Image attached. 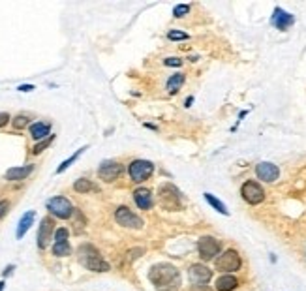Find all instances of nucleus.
<instances>
[{
    "mask_svg": "<svg viewBox=\"0 0 306 291\" xmlns=\"http://www.w3.org/2000/svg\"><path fill=\"white\" fill-rule=\"evenodd\" d=\"M149 280L158 291H177L180 287V272L171 263H158L149 272Z\"/></svg>",
    "mask_w": 306,
    "mask_h": 291,
    "instance_id": "f257e3e1",
    "label": "nucleus"
},
{
    "mask_svg": "<svg viewBox=\"0 0 306 291\" xmlns=\"http://www.w3.org/2000/svg\"><path fill=\"white\" fill-rule=\"evenodd\" d=\"M79 261L89 270H94V272H107L109 270V263L105 261L92 244H83L79 248Z\"/></svg>",
    "mask_w": 306,
    "mask_h": 291,
    "instance_id": "f03ea898",
    "label": "nucleus"
},
{
    "mask_svg": "<svg viewBox=\"0 0 306 291\" xmlns=\"http://www.w3.org/2000/svg\"><path fill=\"white\" fill-rule=\"evenodd\" d=\"M152 171H154V165H152V162H149V160H134V162L130 164V167H128L130 179L134 180V182H137V184L145 182V180L152 175Z\"/></svg>",
    "mask_w": 306,
    "mask_h": 291,
    "instance_id": "7ed1b4c3",
    "label": "nucleus"
},
{
    "mask_svg": "<svg viewBox=\"0 0 306 291\" xmlns=\"http://www.w3.org/2000/svg\"><path fill=\"white\" fill-rule=\"evenodd\" d=\"M197 250H199V257H201L203 261H210V259H214L218 254H220V250H222V242L216 240L214 237H201L199 242H197Z\"/></svg>",
    "mask_w": 306,
    "mask_h": 291,
    "instance_id": "20e7f679",
    "label": "nucleus"
},
{
    "mask_svg": "<svg viewBox=\"0 0 306 291\" xmlns=\"http://www.w3.org/2000/svg\"><path fill=\"white\" fill-rule=\"evenodd\" d=\"M240 265H242V259H240L237 250H225L224 254L216 259V269L222 270V272H227V274L239 270Z\"/></svg>",
    "mask_w": 306,
    "mask_h": 291,
    "instance_id": "39448f33",
    "label": "nucleus"
},
{
    "mask_svg": "<svg viewBox=\"0 0 306 291\" xmlns=\"http://www.w3.org/2000/svg\"><path fill=\"white\" fill-rule=\"evenodd\" d=\"M240 195H242V199L250 205H259L263 203L265 199V190H263L255 180H246L242 188H240Z\"/></svg>",
    "mask_w": 306,
    "mask_h": 291,
    "instance_id": "423d86ee",
    "label": "nucleus"
},
{
    "mask_svg": "<svg viewBox=\"0 0 306 291\" xmlns=\"http://www.w3.org/2000/svg\"><path fill=\"white\" fill-rule=\"evenodd\" d=\"M47 210L51 212V214H55L57 218H62V220H66V218H70L72 214H74V207H72V203H70V199H66V197H51L49 201H47Z\"/></svg>",
    "mask_w": 306,
    "mask_h": 291,
    "instance_id": "0eeeda50",
    "label": "nucleus"
},
{
    "mask_svg": "<svg viewBox=\"0 0 306 291\" xmlns=\"http://www.w3.org/2000/svg\"><path fill=\"white\" fill-rule=\"evenodd\" d=\"M115 220L122 227H132V229H141L143 227V220L135 212H132L128 207H119L117 212H115Z\"/></svg>",
    "mask_w": 306,
    "mask_h": 291,
    "instance_id": "6e6552de",
    "label": "nucleus"
},
{
    "mask_svg": "<svg viewBox=\"0 0 306 291\" xmlns=\"http://www.w3.org/2000/svg\"><path fill=\"white\" fill-rule=\"evenodd\" d=\"M122 173V165L119 162H113V160H105L102 162V165L98 167V175L100 179L105 182H113L115 179H119V175Z\"/></svg>",
    "mask_w": 306,
    "mask_h": 291,
    "instance_id": "1a4fd4ad",
    "label": "nucleus"
},
{
    "mask_svg": "<svg viewBox=\"0 0 306 291\" xmlns=\"http://www.w3.org/2000/svg\"><path fill=\"white\" fill-rule=\"evenodd\" d=\"M53 233H55V222L49 216L44 218L42 224H40V229H38V246L42 248V250L49 246Z\"/></svg>",
    "mask_w": 306,
    "mask_h": 291,
    "instance_id": "9d476101",
    "label": "nucleus"
},
{
    "mask_svg": "<svg viewBox=\"0 0 306 291\" xmlns=\"http://www.w3.org/2000/svg\"><path fill=\"white\" fill-rule=\"evenodd\" d=\"M188 276H190V280H192L195 285H203L210 280L212 270H210L209 267H205L203 263H195V265H192V267L188 269Z\"/></svg>",
    "mask_w": 306,
    "mask_h": 291,
    "instance_id": "9b49d317",
    "label": "nucleus"
},
{
    "mask_svg": "<svg viewBox=\"0 0 306 291\" xmlns=\"http://www.w3.org/2000/svg\"><path fill=\"white\" fill-rule=\"evenodd\" d=\"M255 175L259 180H265V182H274V180L280 177V169H278L274 164L270 162H261V164L255 165Z\"/></svg>",
    "mask_w": 306,
    "mask_h": 291,
    "instance_id": "f8f14e48",
    "label": "nucleus"
},
{
    "mask_svg": "<svg viewBox=\"0 0 306 291\" xmlns=\"http://www.w3.org/2000/svg\"><path fill=\"white\" fill-rule=\"evenodd\" d=\"M270 23L276 27L278 30H287L295 23V17L291 14H287L282 8H274V14L270 17Z\"/></svg>",
    "mask_w": 306,
    "mask_h": 291,
    "instance_id": "ddd939ff",
    "label": "nucleus"
},
{
    "mask_svg": "<svg viewBox=\"0 0 306 291\" xmlns=\"http://www.w3.org/2000/svg\"><path fill=\"white\" fill-rule=\"evenodd\" d=\"M134 201L141 210H149L152 207V194L147 188H137L134 192Z\"/></svg>",
    "mask_w": 306,
    "mask_h": 291,
    "instance_id": "4468645a",
    "label": "nucleus"
},
{
    "mask_svg": "<svg viewBox=\"0 0 306 291\" xmlns=\"http://www.w3.org/2000/svg\"><path fill=\"white\" fill-rule=\"evenodd\" d=\"M49 130H51V124L49 122H34L30 126V135L36 139V141H44L49 137Z\"/></svg>",
    "mask_w": 306,
    "mask_h": 291,
    "instance_id": "2eb2a0df",
    "label": "nucleus"
},
{
    "mask_svg": "<svg viewBox=\"0 0 306 291\" xmlns=\"http://www.w3.org/2000/svg\"><path fill=\"white\" fill-rule=\"evenodd\" d=\"M34 171V165H23V167H12L6 171L8 180H23Z\"/></svg>",
    "mask_w": 306,
    "mask_h": 291,
    "instance_id": "dca6fc26",
    "label": "nucleus"
},
{
    "mask_svg": "<svg viewBox=\"0 0 306 291\" xmlns=\"http://www.w3.org/2000/svg\"><path fill=\"white\" fill-rule=\"evenodd\" d=\"M160 195H162V203H167V199H173V203L179 207V201H180V192L173 184H164L160 188Z\"/></svg>",
    "mask_w": 306,
    "mask_h": 291,
    "instance_id": "f3484780",
    "label": "nucleus"
},
{
    "mask_svg": "<svg viewBox=\"0 0 306 291\" xmlns=\"http://www.w3.org/2000/svg\"><path fill=\"white\" fill-rule=\"evenodd\" d=\"M239 287V280L233 274H224L216 280V291H233Z\"/></svg>",
    "mask_w": 306,
    "mask_h": 291,
    "instance_id": "a211bd4d",
    "label": "nucleus"
},
{
    "mask_svg": "<svg viewBox=\"0 0 306 291\" xmlns=\"http://www.w3.org/2000/svg\"><path fill=\"white\" fill-rule=\"evenodd\" d=\"M34 216H36V212H34V210H29V212H27V214L19 220L17 233H15V235H17V239H23V237H25V233L29 231L30 225H32V222H34Z\"/></svg>",
    "mask_w": 306,
    "mask_h": 291,
    "instance_id": "6ab92c4d",
    "label": "nucleus"
},
{
    "mask_svg": "<svg viewBox=\"0 0 306 291\" xmlns=\"http://www.w3.org/2000/svg\"><path fill=\"white\" fill-rule=\"evenodd\" d=\"M184 81H186V77H184V74H175L169 77V81H167V92L169 94H175L177 90L184 85Z\"/></svg>",
    "mask_w": 306,
    "mask_h": 291,
    "instance_id": "aec40b11",
    "label": "nucleus"
},
{
    "mask_svg": "<svg viewBox=\"0 0 306 291\" xmlns=\"http://www.w3.org/2000/svg\"><path fill=\"white\" fill-rule=\"evenodd\" d=\"M205 201L209 203L210 207H214V209H216L218 212H220V214H225V216L229 214V210H227V207H225L224 203L220 201V199H216V197H214L212 194H209V192L205 194Z\"/></svg>",
    "mask_w": 306,
    "mask_h": 291,
    "instance_id": "412c9836",
    "label": "nucleus"
},
{
    "mask_svg": "<svg viewBox=\"0 0 306 291\" xmlns=\"http://www.w3.org/2000/svg\"><path fill=\"white\" fill-rule=\"evenodd\" d=\"M74 190H75V192H81V194H85V192H92V190H96V186H94L89 179H79V180H75Z\"/></svg>",
    "mask_w": 306,
    "mask_h": 291,
    "instance_id": "4be33fe9",
    "label": "nucleus"
},
{
    "mask_svg": "<svg viewBox=\"0 0 306 291\" xmlns=\"http://www.w3.org/2000/svg\"><path fill=\"white\" fill-rule=\"evenodd\" d=\"M53 254L59 255V257H66V255L72 254V248H70V244L66 242H55V246H53Z\"/></svg>",
    "mask_w": 306,
    "mask_h": 291,
    "instance_id": "5701e85b",
    "label": "nucleus"
},
{
    "mask_svg": "<svg viewBox=\"0 0 306 291\" xmlns=\"http://www.w3.org/2000/svg\"><path fill=\"white\" fill-rule=\"evenodd\" d=\"M85 150H87V147H83V149H79V150H77V152H75V154H74V156H72V158H68V160H64V162H62V164H60L59 167H57V173L66 171L68 167H70V165L74 164L75 160H77V158L81 156V154H83V152H85Z\"/></svg>",
    "mask_w": 306,
    "mask_h": 291,
    "instance_id": "b1692460",
    "label": "nucleus"
},
{
    "mask_svg": "<svg viewBox=\"0 0 306 291\" xmlns=\"http://www.w3.org/2000/svg\"><path fill=\"white\" fill-rule=\"evenodd\" d=\"M167 38L171 40V42H184V40H188V34L186 32H180V30H169L167 32Z\"/></svg>",
    "mask_w": 306,
    "mask_h": 291,
    "instance_id": "393cba45",
    "label": "nucleus"
},
{
    "mask_svg": "<svg viewBox=\"0 0 306 291\" xmlns=\"http://www.w3.org/2000/svg\"><path fill=\"white\" fill-rule=\"evenodd\" d=\"M53 139H55V135H49L47 139H44V141H40V143H38V145H36V147H34V150H32V152H34V154H40L42 150H44V149H47V147L51 145V143H53Z\"/></svg>",
    "mask_w": 306,
    "mask_h": 291,
    "instance_id": "a878e982",
    "label": "nucleus"
},
{
    "mask_svg": "<svg viewBox=\"0 0 306 291\" xmlns=\"http://www.w3.org/2000/svg\"><path fill=\"white\" fill-rule=\"evenodd\" d=\"M186 14H190V6L188 4H179V6H175V10H173V15L175 17H184Z\"/></svg>",
    "mask_w": 306,
    "mask_h": 291,
    "instance_id": "bb28decb",
    "label": "nucleus"
},
{
    "mask_svg": "<svg viewBox=\"0 0 306 291\" xmlns=\"http://www.w3.org/2000/svg\"><path fill=\"white\" fill-rule=\"evenodd\" d=\"M68 235H70V233H68L66 227H60V229H57V231H55V242H66Z\"/></svg>",
    "mask_w": 306,
    "mask_h": 291,
    "instance_id": "cd10ccee",
    "label": "nucleus"
},
{
    "mask_svg": "<svg viewBox=\"0 0 306 291\" xmlns=\"http://www.w3.org/2000/svg\"><path fill=\"white\" fill-rule=\"evenodd\" d=\"M29 124V117H25V115H19V117H15L14 119V128H25Z\"/></svg>",
    "mask_w": 306,
    "mask_h": 291,
    "instance_id": "c85d7f7f",
    "label": "nucleus"
},
{
    "mask_svg": "<svg viewBox=\"0 0 306 291\" xmlns=\"http://www.w3.org/2000/svg\"><path fill=\"white\" fill-rule=\"evenodd\" d=\"M182 64V60L177 59V57H169V59H165V66H180Z\"/></svg>",
    "mask_w": 306,
    "mask_h": 291,
    "instance_id": "c756f323",
    "label": "nucleus"
},
{
    "mask_svg": "<svg viewBox=\"0 0 306 291\" xmlns=\"http://www.w3.org/2000/svg\"><path fill=\"white\" fill-rule=\"evenodd\" d=\"M8 209H10V203H8V201H0V218L6 216Z\"/></svg>",
    "mask_w": 306,
    "mask_h": 291,
    "instance_id": "7c9ffc66",
    "label": "nucleus"
},
{
    "mask_svg": "<svg viewBox=\"0 0 306 291\" xmlns=\"http://www.w3.org/2000/svg\"><path fill=\"white\" fill-rule=\"evenodd\" d=\"M8 122H10V115L8 113H0V128L6 126Z\"/></svg>",
    "mask_w": 306,
    "mask_h": 291,
    "instance_id": "2f4dec72",
    "label": "nucleus"
},
{
    "mask_svg": "<svg viewBox=\"0 0 306 291\" xmlns=\"http://www.w3.org/2000/svg\"><path fill=\"white\" fill-rule=\"evenodd\" d=\"M17 90H21V92H30V90H34V87H32V85H21Z\"/></svg>",
    "mask_w": 306,
    "mask_h": 291,
    "instance_id": "473e14b6",
    "label": "nucleus"
},
{
    "mask_svg": "<svg viewBox=\"0 0 306 291\" xmlns=\"http://www.w3.org/2000/svg\"><path fill=\"white\" fill-rule=\"evenodd\" d=\"M15 267L14 265H10V267H6V270H4V276H8V274H12V270H14Z\"/></svg>",
    "mask_w": 306,
    "mask_h": 291,
    "instance_id": "72a5a7b5",
    "label": "nucleus"
},
{
    "mask_svg": "<svg viewBox=\"0 0 306 291\" xmlns=\"http://www.w3.org/2000/svg\"><path fill=\"white\" fill-rule=\"evenodd\" d=\"M192 102H194V98L190 96V98H188V100H186V107H190V105H192Z\"/></svg>",
    "mask_w": 306,
    "mask_h": 291,
    "instance_id": "f704fd0d",
    "label": "nucleus"
},
{
    "mask_svg": "<svg viewBox=\"0 0 306 291\" xmlns=\"http://www.w3.org/2000/svg\"><path fill=\"white\" fill-rule=\"evenodd\" d=\"M4 285H6V284H4V282H0V291L4 289Z\"/></svg>",
    "mask_w": 306,
    "mask_h": 291,
    "instance_id": "c9c22d12",
    "label": "nucleus"
}]
</instances>
